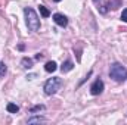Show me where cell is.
Wrapping results in <instances>:
<instances>
[{
    "instance_id": "cell-11",
    "label": "cell",
    "mask_w": 127,
    "mask_h": 125,
    "mask_svg": "<svg viewBox=\"0 0 127 125\" xmlns=\"http://www.w3.org/2000/svg\"><path fill=\"white\" fill-rule=\"evenodd\" d=\"M6 71H7L6 65H4V63H0V77H3V75L6 74Z\"/></svg>"
},
{
    "instance_id": "cell-15",
    "label": "cell",
    "mask_w": 127,
    "mask_h": 125,
    "mask_svg": "<svg viewBox=\"0 0 127 125\" xmlns=\"http://www.w3.org/2000/svg\"><path fill=\"white\" fill-rule=\"evenodd\" d=\"M41 58H43V55H40V53H37V55H35V59H37V61H40Z\"/></svg>"
},
{
    "instance_id": "cell-1",
    "label": "cell",
    "mask_w": 127,
    "mask_h": 125,
    "mask_svg": "<svg viewBox=\"0 0 127 125\" xmlns=\"http://www.w3.org/2000/svg\"><path fill=\"white\" fill-rule=\"evenodd\" d=\"M109 77L115 80L117 83H123L127 80V68H124L121 63H112L109 69Z\"/></svg>"
},
{
    "instance_id": "cell-10",
    "label": "cell",
    "mask_w": 127,
    "mask_h": 125,
    "mask_svg": "<svg viewBox=\"0 0 127 125\" xmlns=\"http://www.w3.org/2000/svg\"><path fill=\"white\" fill-rule=\"evenodd\" d=\"M38 9H40V13H41V16H43V18L50 16V12H49V9H47V7H44V6H38Z\"/></svg>"
},
{
    "instance_id": "cell-16",
    "label": "cell",
    "mask_w": 127,
    "mask_h": 125,
    "mask_svg": "<svg viewBox=\"0 0 127 125\" xmlns=\"http://www.w3.org/2000/svg\"><path fill=\"white\" fill-rule=\"evenodd\" d=\"M93 1H95L96 4H97V3H99V1H100V0H93Z\"/></svg>"
},
{
    "instance_id": "cell-13",
    "label": "cell",
    "mask_w": 127,
    "mask_h": 125,
    "mask_svg": "<svg viewBox=\"0 0 127 125\" xmlns=\"http://www.w3.org/2000/svg\"><path fill=\"white\" fill-rule=\"evenodd\" d=\"M43 109H44V106H41V104H40V106H35V107L31 109V113H34L35 110H43Z\"/></svg>"
},
{
    "instance_id": "cell-14",
    "label": "cell",
    "mask_w": 127,
    "mask_h": 125,
    "mask_svg": "<svg viewBox=\"0 0 127 125\" xmlns=\"http://www.w3.org/2000/svg\"><path fill=\"white\" fill-rule=\"evenodd\" d=\"M121 19H123L124 22H127V9L123 10V13H121Z\"/></svg>"
},
{
    "instance_id": "cell-9",
    "label": "cell",
    "mask_w": 127,
    "mask_h": 125,
    "mask_svg": "<svg viewBox=\"0 0 127 125\" xmlns=\"http://www.w3.org/2000/svg\"><path fill=\"white\" fill-rule=\"evenodd\" d=\"M6 109H7V112H9V113H16V112L19 110V107H18L16 104H13V103H7Z\"/></svg>"
},
{
    "instance_id": "cell-12",
    "label": "cell",
    "mask_w": 127,
    "mask_h": 125,
    "mask_svg": "<svg viewBox=\"0 0 127 125\" xmlns=\"http://www.w3.org/2000/svg\"><path fill=\"white\" fill-rule=\"evenodd\" d=\"M41 121H44L43 118H32V119H28V124H32V122H41Z\"/></svg>"
},
{
    "instance_id": "cell-3",
    "label": "cell",
    "mask_w": 127,
    "mask_h": 125,
    "mask_svg": "<svg viewBox=\"0 0 127 125\" xmlns=\"http://www.w3.org/2000/svg\"><path fill=\"white\" fill-rule=\"evenodd\" d=\"M61 85H62V80L59 77H53V78H50V80L46 81V84H44V93L47 94V96H52V94H55L61 88Z\"/></svg>"
},
{
    "instance_id": "cell-17",
    "label": "cell",
    "mask_w": 127,
    "mask_h": 125,
    "mask_svg": "<svg viewBox=\"0 0 127 125\" xmlns=\"http://www.w3.org/2000/svg\"><path fill=\"white\" fill-rule=\"evenodd\" d=\"M53 1H61V0H53Z\"/></svg>"
},
{
    "instance_id": "cell-2",
    "label": "cell",
    "mask_w": 127,
    "mask_h": 125,
    "mask_svg": "<svg viewBox=\"0 0 127 125\" xmlns=\"http://www.w3.org/2000/svg\"><path fill=\"white\" fill-rule=\"evenodd\" d=\"M24 13H25V19H27V27L28 30L31 31H38L40 28V19L35 13V10L31 7H25L24 9Z\"/></svg>"
},
{
    "instance_id": "cell-5",
    "label": "cell",
    "mask_w": 127,
    "mask_h": 125,
    "mask_svg": "<svg viewBox=\"0 0 127 125\" xmlns=\"http://www.w3.org/2000/svg\"><path fill=\"white\" fill-rule=\"evenodd\" d=\"M53 21H55L59 27H66V24H68L66 16H64L62 13H55V15H53Z\"/></svg>"
},
{
    "instance_id": "cell-4",
    "label": "cell",
    "mask_w": 127,
    "mask_h": 125,
    "mask_svg": "<svg viewBox=\"0 0 127 125\" xmlns=\"http://www.w3.org/2000/svg\"><path fill=\"white\" fill-rule=\"evenodd\" d=\"M102 91H103V81L102 80H96L95 83L92 84V87H90V93L93 94V96H97Z\"/></svg>"
},
{
    "instance_id": "cell-8",
    "label": "cell",
    "mask_w": 127,
    "mask_h": 125,
    "mask_svg": "<svg viewBox=\"0 0 127 125\" xmlns=\"http://www.w3.org/2000/svg\"><path fill=\"white\" fill-rule=\"evenodd\" d=\"M21 65H22V68L30 69V68L32 66V61H31V59H28V58H24V59L21 61Z\"/></svg>"
},
{
    "instance_id": "cell-6",
    "label": "cell",
    "mask_w": 127,
    "mask_h": 125,
    "mask_svg": "<svg viewBox=\"0 0 127 125\" xmlns=\"http://www.w3.org/2000/svg\"><path fill=\"white\" fill-rule=\"evenodd\" d=\"M72 68H74V63L71 62V61H66V62L62 63V66H61V71H62V72H69Z\"/></svg>"
},
{
    "instance_id": "cell-7",
    "label": "cell",
    "mask_w": 127,
    "mask_h": 125,
    "mask_svg": "<svg viewBox=\"0 0 127 125\" xmlns=\"http://www.w3.org/2000/svg\"><path fill=\"white\" fill-rule=\"evenodd\" d=\"M44 69H46V72H53V71H56V62H53V61L47 62L44 65Z\"/></svg>"
}]
</instances>
